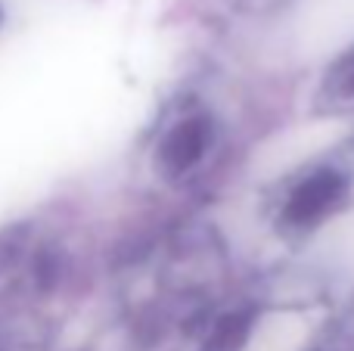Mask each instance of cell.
<instances>
[{
	"mask_svg": "<svg viewBox=\"0 0 354 351\" xmlns=\"http://www.w3.org/2000/svg\"><path fill=\"white\" fill-rule=\"evenodd\" d=\"M320 99L324 106H330L333 112H351L354 109V50L345 56H339L330 66L320 87Z\"/></svg>",
	"mask_w": 354,
	"mask_h": 351,
	"instance_id": "3957f363",
	"label": "cell"
},
{
	"mask_svg": "<svg viewBox=\"0 0 354 351\" xmlns=\"http://www.w3.org/2000/svg\"><path fill=\"white\" fill-rule=\"evenodd\" d=\"M351 171L339 165L308 168L286 187L277 209V221L292 234H308L345 209V202L351 199Z\"/></svg>",
	"mask_w": 354,
	"mask_h": 351,
	"instance_id": "6da1fadb",
	"label": "cell"
},
{
	"mask_svg": "<svg viewBox=\"0 0 354 351\" xmlns=\"http://www.w3.org/2000/svg\"><path fill=\"white\" fill-rule=\"evenodd\" d=\"M212 137H214V131H212L208 115L193 112V115L177 118L159 140V153H156L159 171L165 178H183V174H189L205 159L208 146H212Z\"/></svg>",
	"mask_w": 354,
	"mask_h": 351,
	"instance_id": "7a4b0ae2",
	"label": "cell"
}]
</instances>
